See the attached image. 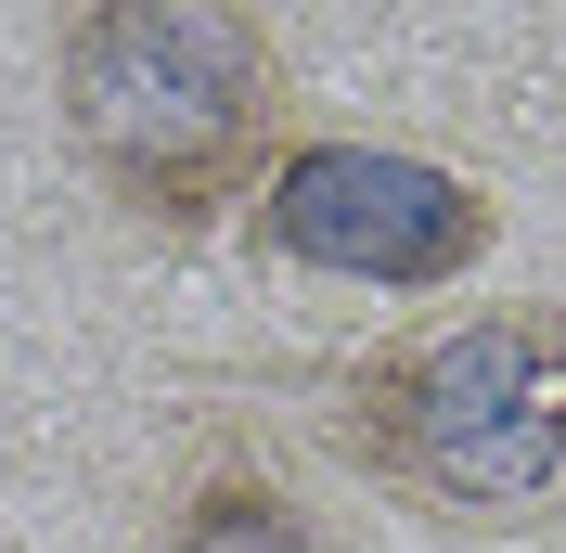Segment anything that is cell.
Returning <instances> with one entry per match:
<instances>
[{
	"label": "cell",
	"mask_w": 566,
	"mask_h": 553,
	"mask_svg": "<svg viewBox=\"0 0 566 553\" xmlns=\"http://www.w3.org/2000/svg\"><path fill=\"white\" fill-rule=\"evenodd\" d=\"M348 463L424 515L528 528L566 502V310H476L348 386Z\"/></svg>",
	"instance_id": "7a4b0ae2"
},
{
	"label": "cell",
	"mask_w": 566,
	"mask_h": 553,
	"mask_svg": "<svg viewBox=\"0 0 566 553\" xmlns=\"http://www.w3.org/2000/svg\"><path fill=\"white\" fill-rule=\"evenodd\" d=\"M52 91L77 168L142 219H207L219 194H258L283 116V65L245 0H77Z\"/></svg>",
	"instance_id": "6da1fadb"
},
{
	"label": "cell",
	"mask_w": 566,
	"mask_h": 553,
	"mask_svg": "<svg viewBox=\"0 0 566 553\" xmlns=\"http://www.w3.org/2000/svg\"><path fill=\"white\" fill-rule=\"evenodd\" d=\"M258 232L283 258H310L335 283H463L490 258V194L424 155H387V142H296L258 168Z\"/></svg>",
	"instance_id": "3957f363"
},
{
	"label": "cell",
	"mask_w": 566,
	"mask_h": 553,
	"mask_svg": "<svg viewBox=\"0 0 566 553\" xmlns=\"http://www.w3.org/2000/svg\"><path fill=\"white\" fill-rule=\"evenodd\" d=\"M155 553H335V541H322L271 477H193Z\"/></svg>",
	"instance_id": "277c9868"
}]
</instances>
